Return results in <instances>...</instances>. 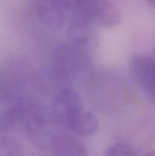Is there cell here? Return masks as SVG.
<instances>
[{"label":"cell","mask_w":155,"mask_h":156,"mask_svg":"<svg viewBox=\"0 0 155 156\" xmlns=\"http://www.w3.org/2000/svg\"><path fill=\"white\" fill-rule=\"evenodd\" d=\"M0 76V136L5 135L17 123L18 106L21 98H17L9 82Z\"/></svg>","instance_id":"obj_6"},{"label":"cell","mask_w":155,"mask_h":156,"mask_svg":"<svg viewBox=\"0 0 155 156\" xmlns=\"http://www.w3.org/2000/svg\"><path fill=\"white\" fill-rule=\"evenodd\" d=\"M30 3L39 19L47 27L58 29L65 23L68 12L57 0H30Z\"/></svg>","instance_id":"obj_8"},{"label":"cell","mask_w":155,"mask_h":156,"mask_svg":"<svg viewBox=\"0 0 155 156\" xmlns=\"http://www.w3.org/2000/svg\"><path fill=\"white\" fill-rule=\"evenodd\" d=\"M145 156H155V149L149 151L148 152H147V153H146Z\"/></svg>","instance_id":"obj_13"},{"label":"cell","mask_w":155,"mask_h":156,"mask_svg":"<svg viewBox=\"0 0 155 156\" xmlns=\"http://www.w3.org/2000/svg\"><path fill=\"white\" fill-rule=\"evenodd\" d=\"M49 148L53 156H90L84 143L68 134L53 136Z\"/></svg>","instance_id":"obj_9"},{"label":"cell","mask_w":155,"mask_h":156,"mask_svg":"<svg viewBox=\"0 0 155 156\" xmlns=\"http://www.w3.org/2000/svg\"><path fill=\"white\" fill-rule=\"evenodd\" d=\"M102 156H138L136 150L125 143H115L109 146Z\"/></svg>","instance_id":"obj_12"},{"label":"cell","mask_w":155,"mask_h":156,"mask_svg":"<svg viewBox=\"0 0 155 156\" xmlns=\"http://www.w3.org/2000/svg\"><path fill=\"white\" fill-rule=\"evenodd\" d=\"M78 13L94 25L113 27L121 21L118 9L109 0H84Z\"/></svg>","instance_id":"obj_3"},{"label":"cell","mask_w":155,"mask_h":156,"mask_svg":"<svg viewBox=\"0 0 155 156\" xmlns=\"http://www.w3.org/2000/svg\"><path fill=\"white\" fill-rule=\"evenodd\" d=\"M73 15L68 27V37L70 43L91 51L97 43L94 24L78 13Z\"/></svg>","instance_id":"obj_7"},{"label":"cell","mask_w":155,"mask_h":156,"mask_svg":"<svg viewBox=\"0 0 155 156\" xmlns=\"http://www.w3.org/2000/svg\"><path fill=\"white\" fill-rule=\"evenodd\" d=\"M154 57H155V56H154Z\"/></svg>","instance_id":"obj_15"},{"label":"cell","mask_w":155,"mask_h":156,"mask_svg":"<svg viewBox=\"0 0 155 156\" xmlns=\"http://www.w3.org/2000/svg\"><path fill=\"white\" fill-rule=\"evenodd\" d=\"M50 120L51 115L40 101L31 98L20 99L17 123L21 125L27 138L38 147L50 146L53 136L50 133Z\"/></svg>","instance_id":"obj_1"},{"label":"cell","mask_w":155,"mask_h":156,"mask_svg":"<svg viewBox=\"0 0 155 156\" xmlns=\"http://www.w3.org/2000/svg\"><path fill=\"white\" fill-rule=\"evenodd\" d=\"M145 1L155 9V0H145Z\"/></svg>","instance_id":"obj_14"},{"label":"cell","mask_w":155,"mask_h":156,"mask_svg":"<svg viewBox=\"0 0 155 156\" xmlns=\"http://www.w3.org/2000/svg\"><path fill=\"white\" fill-rule=\"evenodd\" d=\"M81 100L74 90L64 88L55 97L51 111V120L55 126L67 128L71 119L82 109Z\"/></svg>","instance_id":"obj_4"},{"label":"cell","mask_w":155,"mask_h":156,"mask_svg":"<svg viewBox=\"0 0 155 156\" xmlns=\"http://www.w3.org/2000/svg\"><path fill=\"white\" fill-rule=\"evenodd\" d=\"M98 128L97 117L91 111L81 109L71 119L68 129L81 136H91L95 133Z\"/></svg>","instance_id":"obj_10"},{"label":"cell","mask_w":155,"mask_h":156,"mask_svg":"<svg viewBox=\"0 0 155 156\" xmlns=\"http://www.w3.org/2000/svg\"><path fill=\"white\" fill-rule=\"evenodd\" d=\"M22 148L17 140L5 135L0 136V156H21Z\"/></svg>","instance_id":"obj_11"},{"label":"cell","mask_w":155,"mask_h":156,"mask_svg":"<svg viewBox=\"0 0 155 156\" xmlns=\"http://www.w3.org/2000/svg\"><path fill=\"white\" fill-rule=\"evenodd\" d=\"M89 52L70 42L62 44L55 55L56 71L66 79L80 74L89 66Z\"/></svg>","instance_id":"obj_2"},{"label":"cell","mask_w":155,"mask_h":156,"mask_svg":"<svg viewBox=\"0 0 155 156\" xmlns=\"http://www.w3.org/2000/svg\"><path fill=\"white\" fill-rule=\"evenodd\" d=\"M132 76L147 95L155 103V57L135 54L130 59Z\"/></svg>","instance_id":"obj_5"}]
</instances>
